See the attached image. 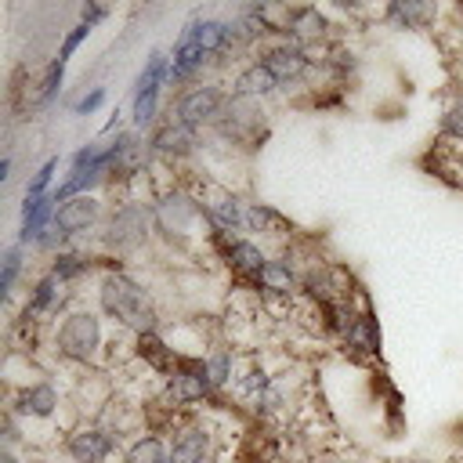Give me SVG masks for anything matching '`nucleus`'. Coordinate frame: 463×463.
Segmentation results:
<instances>
[{"label": "nucleus", "mask_w": 463, "mask_h": 463, "mask_svg": "<svg viewBox=\"0 0 463 463\" xmlns=\"http://www.w3.org/2000/svg\"><path fill=\"white\" fill-rule=\"evenodd\" d=\"M192 181H174V184H163V188L152 192L156 242L163 250H174V253H184V257L203 253L206 235H210V221L203 213V203H199V192H195Z\"/></svg>", "instance_id": "f257e3e1"}, {"label": "nucleus", "mask_w": 463, "mask_h": 463, "mask_svg": "<svg viewBox=\"0 0 463 463\" xmlns=\"http://www.w3.org/2000/svg\"><path fill=\"white\" fill-rule=\"evenodd\" d=\"M94 307L112 322V329H123L130 336L141 333H163V311L156 293L127 268V271H101L94 279Z\"/></svg>", "instance_id": "f03ea898"}, {"label": "nucleus", "mask_w": 463, "mask_h": 463, "mask_svg": "<svg viewBox=\"0 0 463 463\" xmlns=\"http://www.w3.org/2000/svg\"><path fill=\"white\" fill-rule=\"evenodd\" d=\"M152 242H156L152 195H145V192H119V195H112L109 210H105V221L98 228L94 250L109 253V257H119V260H134Z\"/></svg>", "instance_id": "7ed1b4c3"}, {"label": "nucleus", "mask_w": 463, "mask_h": 463, "mask_svg": "<svg viewBox=\"0 0 463 463\" xmlns=\"http://www.w3.org/2000/svg\"><path fill=\"white\" fill-rule=\"evenodd\" d=\"M109 329H105V315L98 307L87 304H72L54 326H51V351L61 365L69 369H105V354H109Z\"/></svg>", "instance_id": "20e7f679"}, {"label": "nucleus", "mask_w": 463, "mask_h": 463, "mask_svg": "<svg viewBox=\"0 0 463 463\" xmlns=\"http://www.w3.org/2000/svg\"><path fill=\"white\" fill-rule=\"evenodd\" d=\"M65 405H69V394L51 376H36L29 383L7 387L4 394V409L25 427V441L33 427H43L47 434H65L69 430V423H61Z\"/></svg>", "instance_id": "39448f33"}, {"label": "nucleus", "mask_w": 463, "mask_h": 463, "mask_svg": "<svg viewBox=\"0 0 463 463\" xmlns=\"http://www.w3.org/2000/svg\"><path fill=\"white\" fill-rule=\"evenodd\" d=\"M210 137L221 148H228L232 156H257L264 148V141L271 137V116H268L264 101L228 94V105H224L221 119L213 123Z\"/></svg>", "instance_id": "423d86ee"}, {"label": "nucleus", "mask_w": 463, "mask_h": 463, "mask_svg": "<svg viewBox=\"0 0 463 463\" xmlns=\"http://www.w3.org/2000/svg\"><path fill=\"white\" fill-rule=\"evenodd\" d=\"M228 80H217V76H206V80H195L181 90L170 94V105H166V116L192 127L195 134H210L213 123L221 119L224 105H228Z\"/></svg>", "instance_id": "0eeeda50"}, {"label": "nucleus", "mask_w": 463, "mask_h": 463, "mask_svg": "<svg viewBox=\"0 0 463 463\" xmlns=\"http://www.w3.org/2000/svg\"><path fill=\"white\" fill-rule=\"evenodd\" d=\"M65 463H112L123 456V438L101 420H76L58 441Z\"/></svg>", "instance_id": "6e6552de"}, {"label": "nucleus", "mask_w": 463, "mask_h": 463, "mask_svg": "<svg viewBox=\"0 0 463 463\" xmlns=\"http://www.w3.org/2000/svg\"><path fill=\"white\" fill-rule=\"evenodd\" d=\"M192 184L199 192V203H203V213H206L210 228L228 232V235H246V203L250 199H242L228 181H221L206 170Z\"/></svg>", "instance_id": "1a4fd4ad"}, {"label": "nucleus", "mask_w": 463, "mask_h": 463, "mask_svg": "<svg viewBox=\"0 0 463 463\" xmlns=\"http://www.w3.org/2000/svg\"><path fill=\"white\" fill-rule=\"evenodd\" d=\"M72 304H76V289L65 286L61 279H54V275L43 268V271L29 282V289H25V297H22V304H18L14 315L33 318V322H43V326H54Z\"/></svg>", "instance_id": "9d476101"}, {"label": "nucleus", "mask_w": 463, "mask_h": 463, "mask_svg": "<svg viewBox=\"0 0 463 463\" xmlns=\"http://www.w3.org/2000/svg\"><path fill=\"white\" fill-rule=\"evenodd\" d=\"M105 210H109V199L98 192V195H76V199H65L58 203V213H54V228L72 242V246H87V239L94 242L98 239V228L105 221Z\"/></svg>", "instance_id": "9b49d317"}, {"label": "nucleus", "mask_w": 463, "mask_h": 463, "mask_svg": "<svg viewBox=\"0 0 463 463\" xmlns=\"http://www.w3.org/2000/svg\"><path fill=\"white\" fill-rule=\"evenodd\" d=\"M340 354L354 365H380V354H383V329H380V318H376V307L373 304H362L347 326V333L340 336Z\"/></svg>", "instance_id": "f8f14e48"}, {"label": "nucleus", "mask_w": 463, "mask_h": 463, "mask_svg": "<svg viewBox=\"0 0 463 463\" xmlns=\"http://www.w3.org/2000/svg\"><path fill=\"white\" fill-rule=\"evenodd\" d=\"M217 452V430L203 412H192L170 434V463H213Z\"/></svg>", "instance_id": "ddd939ff"}, {"label": "nucleus", "mask_w": 463, "mask_h": 463, "mask_svg": "<svg viewBox=\"0 0 463 463\" xmlns=\"http://www.w3.org/2000/svg\"><path fill=\"white\" fill-rule=\"evenodd\" d=\"M282 40H293V43H300V47L311 51V47H322L329 40H340V25L318 4H289Z\"/></svg>", "instance_id": "4468645a"}, {"label": "nucleus", "mask_w": 463, "mask_h": 463, "mask_svg": "<svg viewBox=\"0 0 463 463\" xmlns=\"http://www.w3.org/2000/svg\"><path fill=\"white\" fill-rule=\"evenodd\" d=\"M376 18L394 33H427V29H441L445 7L430 0H387L376 11Z\"/></svg>", "instance_id": "2eb2a0df"}, {"label": "nucleus", "mask_w": 463, "mask_h": 463, "mask_svg": "<svg viewBox=\"0 0 463 463\" xmlns=\"http://www.w3.org/2000/svg\"><path fill=\"white\" fill-rule=\"evenodd\" d=\"M246 232H250L257 242L275 246V253L286 250V246L300 235V228H297L293 217H286L279 206L260 203V199H250V203H246Z\"/></svg>", "instance_id": "dca6fc26"}, {"label": "nucleus", "mask_w": 463, "mask_h": 463, "mask_svg": "<svg viewBox=\"0 0 463 463\" xmlns=\"http://www.w3.org/2000/svg\"><path fill=\"white\" fill-rule=\"evenodd\" d=\"M47 271L54 279H61L65 286H80L87 279H98L101 275V253L90 250V246H69V250H58L51 260H47Z\"/></svg>", "instance_id": "f3484780"}, {"label": "nucleus", "mask_w": 463, "mask_h": 463, "mask_svg": "<svg viewBox=\"0 0 463 463\" xmlns=\"http://www.w3.org/2000/svg\"><path fill=\"white\" fill-rule=\"evenodd\" d=\"M134 362L145 365L163 383V380L174 376V369L181 362V351L163 333H141V336H134Z\"/></svg>", "instance_id": "a211bd4d"}, {"label": "nucleus", "mask_w": 463, "mask_h": 463, "mask_svg": "<svg viewBox=\"0 0 463 463\" xmlns=\"http://www.w3.org/2000/svg\"><path fill=\"white\" fill-rule=\"evenodd\" d=\"M228 90H232L235 98H250V101H271L275 94H282L279 80H275L257 58L242 61V65L228 76Z\"/></svg>", "instance_id": "6ab92c4d"}, {"label": "nucleus", "mask_w": 463, "mask_h": 463, "mask_svg": "<svg viewBox=\"0 0 463 463\" xmlns=\"http://www.w3.org/2000/svg\"><path fill=\"white\" fill-rule=\"evenodd\" d=\"M54 213H58L54 192L51 195H36V199H25L22 195V213H18V235H14V242H22V246L33 250L43 239V232L54 224Z\"/></svg>", "instance_id": "aec40b11"}, {"label": "nucleus", "mask_w": 463, "mask_h": 463, "mask_svg": "<svg viewBox=\"0 0 463 463\" xmlns=\"http://www.w3.org/2000/svg\"><path fill=\"white\" fill-rule=\"evenodd\" d=\"M242 351L239 347H232L228 340H217L206 354H203V365H206V376H210V383L221 391V394H232V387H235V380H239V369H242Z\"/></svg>", "instance_id": "412c9836"}, {"label": "nucleus", "mask_w": 463, "mask_h": 463, "mask_svg": "<svg viewBox=\"0 0 463 463\" xmlns=\"http://www.w3.org/2000/svg\"><path fill=\"white\" fill-rule=\"evenodd\" d=\"M166 69H170V54L166 51H148V58H145V65H141V72H137V80H134V87H130V98H163V90L170 87L166 83Z\"/></svg>", "instance_id": "4be33fe9"}, {"label": "nucleus", "mask_w": 463, "mask_h": 463, "mask_svg": "<svg viewBox=\"0 0 463 463\" xmlns=\"http://www.w3.org/2000/svg\"><path fill=\"white\" fill-rule=\"evenodd\" d=\"M119 463H170V438L156 430H137L123 445Z\"/></svg>", "instance_id": "5701e85b"}, {"label": "nucleus", "mask_w": 463, "mask_h": 463, "mask_svg": "<svg viewBox=\"0 0 463 463\" xmlns=\"http://www.w3.org/2000/svg\"><path fill=\"white\" fill-rule=\"evenodd\" d=\"M65 65H69V61H61V58L54 54V58H47L43 69L33 76V112H40V109H47V105L58 101V94H61V87H65Z\"/></svg>", "instance_id": "b1692460"}, {"label": "nucleus", "mask_w": 463, "mask_h": 463, "mask_svg": "<svg viewBox=\"0 0 463 463\" xmlns=\"http://www.w3.org/2000/svg\"><path fill=\"white\" fill-rule=\"evenodd\" d=\"M25 260H29V246H22V242L4 246V253H0V297H4V304H14L18 279L25 275Z\"/></svg>", "instance_id": "393cba45"}, {"label": "nucleus", "mask_w": 463, "mask_h": 463, "mask_svg": "<svg viewBox=\"0 0 463 463\" xmlns=\"http://www.w3.org/2000/svg\"><path fill=\"white\" fill-rule=\"evenodd\" d=\"M58 170H61V159H58V156H47V159L29 174V181H25V199L51 195V192H54V184L61 181V177H58Z\"/></svg>", "instance_id": "a878e982"}, {"label": "nucleus", "mask_w": 463, "mask_h": 463, "mask_svg": "<svg viewBox=\"0 0 463 463\" xmlns=\"http://www.w3.org/2000/svg\"><path fill=\"white\" fill-rule=\"evenodd\" d=\"M300 105H307V109H315V112H336V109L347 105V87H340V83H322V87L307 90Z\"/></svg>", "instance_id": "bb28decb"}, {"label": "nucleus", "mask_w": 463, "mask_h": 463, "mask_svg": "<svg viewBox=\"0 0 463 463\" xmlns=\"http://www.w3.org/2000/svg\"><path fill=\"white\" fill-rule=\"evenodd\" d=\"M90 33H94L90 25H83V22H76V25H72V29H69V33L61 36V47H58V58H61V61H69V58H72V54H76V51H80V47H83L87 40H90Z\"/></svg>", "instance_id": "cd10ccee"}, {"label": "nucleus", "mask_w": 463, "mask_h": 463, "mask_svg": "<svg viewBox=\"0 0 463 463\" xmlns=\"http://www.w3.org/2000/svg\"><path fill=\"white\" fill-rule=\"evenodd\" d=\"M105 101H109V90H105V87H90L87 94H80V98L72 101V116H94Z\"/></svg>", "instance_id": "c85d7f7f"}, {"label": "nucleus", "mask_w": 463, "mask_h": 463, "mask_svg": "<svg viewBox=\"0 0 463 463\" xmlns=\"http://www.w3.org/2000/svg\"><path fill=\"white\" fill-rule=\"evenodd\" d=\"M105 18H109V7H105V4H98V0H87V4H80V22H83V25L98 29Z\"/></svg>", "instance_id": "c756f323"}, {"label": "nucleus", "mask_w": 463, "mask_h": 463, "mask_svg": "<svg viewBox=\"0 0 463 463\" xmlns=\"http://www.w3.org/2000/svg\"><path fill=\"white\" fill-rule=\"evenodd\" d=\"M11 170H14V156H11V152H4V156H0V184H4V181H11Z\"/></svg>", "instance_id": "7c9ffc66"}, {"label": "nucleus", "mask_w": 463, "mask_h": 463, "mask_svg": "<svg viewBox=\"0 0 463 463\" xmlns=\"http://www.w3.org/2000/svg\"><path fill=\"white\" fill-rule=\"evenodd\" d=\"M0 463H25L18 449H0Z\"/></svg>", "instance_id": "2f4dec72"}, {"label": "nucleus", "mask_w": 463, "mask_h": 463, "mask_svg": "<svg viewBox=\"0 0 463 463\" xmlns=\"http://www.w3.org/2000/svg\"><path fill=\"white\" fill-rule=\"evenodd\" d=\"M441 463H463V449H459V452H452V456H449V459H441Z\"/></svg>", "instance_id": "473e14b6"}]
</instances>
